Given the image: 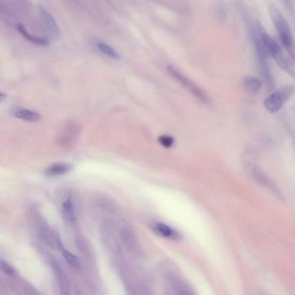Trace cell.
Masks as SVG:
<instances>
[{
  "mask_svg": "<svg viewBox=\"0 0 295 295\" xmlns=\"http://www.w3.org/2000/svg\"><path fill=\"white\" fill-rule=\"evenodd\" d=\"M80 132V127L76 123H67L62 128V132L59 135V142L63 147H72L77 142Z\"/></svg>",
  "mask_w": 295,
  "mask_h": 295,
  "instance_id": "obj_6",
  "label": "cell"
},
{
  "mask_svg": "<svg viewBox=\"0 0 295 295\" xmlns=\"http://www.w3.org/2000/svg\"><path fill=\"white\" fill-rule=\"evenodd\" d=\"M55 271H56V274H57V278L59 280V286H60V291H61V294L62 295H72L71 292L70 285H69V281H68V278L66 276V274L63 273V271L59 268L56 264L54 266Z\"/></svg>",
  "mask_w": 295,
  "mask_h": 295,
  "instance_id": "obj_13",
  "label": "cell"
},
{
  "mask_svg": "<svg viewBox=\"0 0 295 295\" xmlns=\"http://www.w3.org/2000/svg\"><path fill=\"white\" fill-rule=\"evenodd\" d=\"M6 97H7V95L5 94L4 92H1V91H0V102L5 101Z\"/></svg>",
  "mask_w": 295,
  "mask_h": 295,
  "instance_id": "obj_20",
  "label": "cell"
},
{
  "mask_svg": "<svg viewBox=\"0 0 295 295\" xmlns=\"http://www.w3.org/2000/svg\"><path fill=\"white\" fill-rule=\"evenodd\" d=\"M166 69H167V72L170 75L172 78H174V79L177 80L183 87L187 89L191 94L194 95V97H197V100L202 101L203 103H210L209 96L207 95L205 91H203V89L198 86L196 83L193 82L191 79H189L187 76H185V74H183L180 71L178 70L176 67L169 65V66H167Z\"/></svg>",
  "mask_w": 295,
  "mask_h": 295,
  "instance_id": "obj_3",
  "label": "cell"
},
{
  "mask_svg": "<svg viewBox=\"0 0 295 295\" xmlns=\"http://www.w3.org/2000/svg\"><path fill=\"white\" fill-rule=\"evenodd\" d=\"M61 212L62 218L65 219L66 222L70 225H74L75 223L77 222L76 206L70 193L66 195L64 199L61 201Z\"/></svg>",
  "mask_w": 295,
  "mask_h": 295,
  "instance_id": "obj_8",
  "label": "cell"
},
{
  "mask_svg": "<svg viewBox=\"0 0 295 295\" xmlns=\"http://www.w3.org/2000/svg\"><path fill=\"white\" fill-rule=\"evenodd\" d=\"M269 13H270L271 19L274 24V28L276 30L277 34L279 36L280 42L282 43L284 49H286L289 55L292 56L293 49H294V43H293L292 31L289 26L288 23L286 22L280 11L274 6H271L269 7Z\"/></svg>",
  "mask_w": 295,
  "mask_h": 295,
  "instance_id": "obj_1",
  "label": "cell"
},
{
  "mask_svg": "<svg viewBox=\"0 0 295 295\" xmlns=\"http://www.w3.org/2000/svg\"><path fill=\"white\" fill-rule=\"evenodd\" d=\"M179 295H191V294H189V293H188V292H180V294Z\"/></svg>",
  "mask_w": 295,
  "mask_h": 295,
  "instance_id": "obj_21",
  "label": "cell"
},
{
  "mask_svg": "<svg viewBox=\"0 0 295 295\" xmlns=\"http://www.w3.org/2000/svg\"><path fill=\"white\" fill-rule=\"evenodd\" d=\"M13 115L17 119L24 120L25 122H37L41 119L39 113L32 110L25 109V108H16L13 112Z\"/></svg>",
  "mask_w": 295,
  "mask_h": 295,
  "instance_id": "obj_11",
  "label": "cell"
},
{
  "mask_svg": "<svg viewBox=\"0 0 295 295\" xmlns=\"http://www.w3.org/2000/svg\"><path fill=\"white\" fill-rule=\"evenodd\" d=\"M292 87H286L280 91H275L269 95L264 101V107L271 113L279 112L282 108L290 96L292 95Z\"/></svg>",
  "mask_w": 295,
  "mask_h": 295,
  "instance_id": "obj_5",
  "label": "cell"
},
{
  "mask_svg": "<svg viewBox=\"0 0 295 295\" xmlns=\"http://www.w3.org/2000/svg\"><path fill=\"white\" fill-rule=\"evenodd\" d=\"M18 26V30H19V33L21 34L23 37H25V39L28 40L31 43H35L37 45H47L48 44V41L44 38H41V37H35L32 34L30 33L29 31L26 30V28L21 24H19L17 25Z\"/></svg>",
  "mask_w": 295,
  "mask_h": 295,
  "instance_id": "obj_15",
  "label": "cell"
},
{
  "mask_svg": "<svg viewBox=\"0 0 295 295\" xmlns=\"http://www.w3.org/2000/svg\"><path fill=\"white\" fill-rule=\"evenodd\" d=\"M151 228L155 234H157L162 238L175 239L178 238V232L170 227L169 225H166L164 223L154 222L152 223Z\"/></svg>",
  "mask_w": 295,
  "mask_h": 295,
  "instance_id": "obj_10",
  "label": "cell"
},
{
  "mask_svg": "<svg viewBox=\"0 0 295 295\" xmlns=\"http://www.w3.org/2000/svg\"><path fill=\"white\" fill-rule=\"evenodd\" d=\"M243 85L250 93H257L261 88V80L256 77H246L243 80Z\"/></svg>",
  "mask_w": 295,
  "mask_h": 295,
  "instance_id": "obj_16",
  "label": "cell"
},
{
  "mask_svg": "<svg viewBox=\"0 0 295 295\" xmlns=\"http://www.w3.org/2000/svg\"><path fill=\"white\" fill-rule=\"evenodd\" d=\"M174 142H175L174 138L171 136H168V135H162L159 137V143L166 149L172 148L174 144Z\"/></svg>",
  "mask_w": 295,
  "mask_h": 295,
  "instance_id": "obj_18",
  "label": "cell"
},
{
  "mask_svg": "<svg viewBox=\"0 0 295 295\" xmlns=\"http://www.w3.org/2000/svg\"><path fill=\"white\" fill-rule=\"evenodd\" d=\"M251 174H252L253 178L259 184H261V186H263L266 188L268 189L274 194L280 196V190L277 187L274 180H272L270 177L268 176V174H266L259 167H253L252 169H251Z\"/></svg>",
  "mask_w": 295,
  "mask_h": 295,
  "instance_id": "obj_7",
  "label": "cell"
},
{
  "mask_svg": "<svg viewBox=\"0 0 295 295\" xmlns=\"http://www.w3.org/2000/svg\"><path fill=\"white\" fill-rule=\"evenodd\" d=\"M38 11H39L41 19L43 21V25L46 28L47 31H49V33L54 37H58L59 34H60V29H59L58 25L55 22V19L53 18V16L41 6L38 8Z\"/></svg>",
  "mask_w": 295,
  "mask_h": 295,
  "instance_id": "obj_9",
  "label": "cell"
},
{
  "mask_svg": "<svg viewBox=\"0 0 295 295\" xmlns=\"http://www.w3.org/2000/svg\"><path fill=\"white\" fill-rule=\"evenodd\" d=\"M0 270L3 271L5 274L9 275V276H15V269L11 265L8 264L7 262H4V261H0Z\"/></svg>",
  "mask_w": 295,
  "mask_h": 295,
  "instance_id": "obj_19",
  "label": "cell"
},
{
  "mask_svg": "<svg viewBox=\"0 0 295 295\" xmlns=\"http://www.w3.org/2000/svg\"><path fill=\"white\" fill-rule=\"evenodd\" d=\"M261 44L267 52V54H269L272 57L274 58L277 64L279 65L283 70L286 71V73H290L291 75H293V66L286 58V55H284L282 49L277 43L276 41H274L266 32H261Z\"/></svg>",
  "mask_w": 295,
  "mask_h": 295,
  "instance_id": "obj_2",
  "label": "cell"
},
{
  "mask_svg": "<svg viewBox=\"0 0 295 295\" xmlns=\"http://www.w3.org/2000/svg\"><path fill=\"white\" fill-rule=\"evenodd\" d=\"M72 169V166L65 162H57L47 167L45 174L48 176H62Z\"/></svg>",
  "mask_w": 295,
  "mask_h": 295,
  "instance_id": "obj_12",
  "label": "cell"
},
{
  "mask_svg": "<svg viewBox=\"0 0 295 295\" xmlns=\"http://www.w3.org/2000/svg\"><path fill=\"white\" fill-rule=\"evenodd\" d=\"M96 49H98V51L102 54V55L107 56V57L114 59V60H118L120 59V55L119 53L115 50V49L108 45L107 43L101 42V41H97L96 43Z\"/></svg>",
  "mask_w": 295,
  "mask_h": 295,
  "instance_id": "obj_14",
  "label": "cell"
},
{
  "mask_svg": "<svg viewBox=\"0 0 295 295\" xmlns=\"http://www.w3.org/2000/svg\"><path fill=\"white\" fill-rule=\"evenodd\" d=\"M34 219L37 223L38 237L51 248L55 249L62 247V243L56 232L43 222V219H41L37 213H35Z\"/></svg>",
  "mask_w": 295,
  "mask_h": 295,
  "instance_id": "obj_4",
  "label": "cell"
},
{
  "mask_svg": "<svg viewBox=\"0 0 295 295\" xmlns=\"http://www.w3.org/2000/svg\"><path fill=\"white\" fill-rule=\"evenodd\" d=\"M62 256L64 257L65 261L68 262V264L72 266L73 268H79V266H80L79 259L77 258L74 254H72L68 250H62Z\"/></svg>",
  "mask_w": 295,
  "mask_h": 295,
  "instance_id": "obj_17",
  "label": "cell"
}]
</instances>
